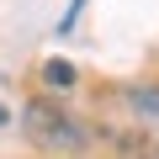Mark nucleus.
Masks as SVG:
<instances>
[{"label": "nucleus", "instance_id": "obj_1", "mask_svg": "<svg viewBox=\"0 0 159 159\" xmlns=\"http://www.w3.org/2000/svg\"><path fill=\"white\" fill-rule=\"evenodd\" d=\"M21 122H27V138L37 148H48V154H74L85 143V127H80L64 106H53V101H32Z\"/></svg>", "mask_w": 159, "mask_h": 159}, {"label": "nucleus", "instance_id": "obj_2", "mask_svg": "<svg viewBox=\"0 0 159 159\" xmlns=\"http://www.w3.org/2000/svg\"><path fill=\"white\" fill-rule=\"evenodd\" d=\"M43 80H48L53 90H64V85H74V69L69 64H43Z\"/></svg>", "mask_w": 159, "mask_h": 159}, {"label": "nucleus", "instance_id": "obj_3", "mask_svg": "<svg viewBox=\"0 0 159 159\" xmlns=\"http://www.w3.org/2000/svg\"><path fill=\"white\" fill-rule=\"evenodd\" d=\"M0 122H6V106H0Z\"/></svg>", "mask_w": 159, "mask_h": 159}]
</instances>
